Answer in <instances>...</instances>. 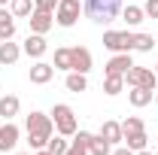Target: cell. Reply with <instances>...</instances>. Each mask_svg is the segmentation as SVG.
Here are the masks:
<instances>
[{"label":"cell","mask_w":158,"mask_h":155,"mask_svg":"<svg viewBox=\"0 0 158 155\" xmlns=\"http://www.w3.org/2000/svg\"><path fill=\"white\" fill-rule=\"evenodd\" d=\"M52 122H55V131L58 134H64V137H73L79 131V122H76V113L67 107V103H55L52 107Z\"/></svg>","instance_id":"cell-3"},{"label":"cell","mask_w":158,"mask_h":155,"mask_svg":"<svg viewBox=\"0 0 158 155\" xmlns=\"http://www.w3.org/2000/svg\"><path fill=\"white\" fill-rule=\"evenodd\" d=\"M64 155H88V149H85V146H79V143H73V140H70V146H67V152Z\"/></svg>","instance_id":"cell-31"},{"label":"cell","mask_w":158,"mask_h":155,"mask_svg":"<svg viewBox=\"0 0 158 155\" xmlns=\"http://www.w3.org/2000/svg\"><path fill=\"white\" fill-rule=\"evenodd\" d=\"M131 152H140V149H149V137H146V131H134V134H125V140H122Z\"/></svg>","instance_id":"cell-18"},{"label":"cell","mask_w":158,"mask_h":155,"mask_svg":"<svg viewBox=\"0 0 158 155\" xmlns=\"http://www.w3.org/2000/svg\"><path fill=\"white\" fill-rule=\"evenodd\" d=\"M88 155H113V143L103 140L100 134H94V137H91V143H88Z\"/></svg>","instance_id":"cell-21"},{"label":"cell","mask_w":158,"mask_h":155,"mask_svg":"<svg viewBox=\"0 0 158 155\" xmlns=\"http://www.w3.org/2000/svg\"><path fill=\"white\" fill-rule=\"evenodd\" d=\"M125 85L155 91V88H158V76H155V70H149V67H137V64H134V67L125 73Z\"/></svg>","instance_id":"cell-4"},{"label":"cell","mask_w":158,"mask_h":155,"mask_svg":"<svg viewBox=\"0 0 158 155\" xmlns=\"http://www.w3.org/2000/svg\"><path fill=\"white\" fill-rule=\"evenodd\" d=\"M19 155H31V152H19Z\"/></svg>","instance_id":"cell-37"},{"label":"cell","mask_w":158,"mask_h":155,"mask_svg":"<svg viewBox=\"0 0 158 155\" xmlns=\"http://www.w3.org/2000/svg\"><path fill=\"white\" fill-rule=\"evenodd\" d=\"M52 79H55V67L46 64L43 58L34 61V67H31V82H34V85H46V82H52Z\"/></svg>","instance_id":"cell-12"},{"label":"cell","mask_w":158,"mask_h":155,"mask_svg":"<svg viewBox=\"0 0 158 155\" xmlns=\"http://www.w3.org/2000/svg\"><path fill=\"white\" fill-rule=\"evenodd\" d=\"M122 88H125V76H116V73H106V76H103V91L110 97L122 94Z\"/></svg>","instance_id":"cell-20"},{"label":"cell","mask_w":158,"mask_h":155,"mask_svg":"<svg viewBox=\"0 0 158 155\" xmlns=\"http://www.w3.org/2000/svg\"><path fill=\"white\" fill-rule=\"evenodd\" d=\"M143 19H146L143 6H137V3H128V6H122V21H125L128 27H137Z\"/></svg>","instance_id":"cell-17"},{"label":"cell","mask_w":158,"mask_h":155,"mask_svg":"<svg viewBox=\"0 0 158 155\" xmlns=\"http://www.w3.org/2000/svg\"><path fill=\"white\" fill-rule=\"evenodd\" d=\"M9 12H12L15 19H27V15L34 12V0H12V3H9Z\"/></svg>","instance_id":"cell-24"},{"label":"cell","mask_w":158,"mask_h":155,"mask_svg":"<svg viewBox=\"0 0 158 155\" xmlns=\"http://www.w3.org/2000/svg\"><path fill=\"white\" fill-rule=\"evenodd\" d=\"M6 3H12V0H0V6H6Z\"/></svg>","instance_id":"cell-35"},{"label":"cell","mask_w":158,"mask_h":155,"mask_svg":"<svg viewBox=\"0 0 158 155\" xmlns=\"http://www.w3.org/2000/svg\"><path fill=\"white\" fill-rule=\"evenodd\" d=\"M21 52L27 55V58L40 61L46 52H49V46H46V37L43 34H27V40H24V46H21Z\"/></svg>","instance_id":"cell-10"},{"label":"cell","mask_w":158,"mask_h":155,"mask_svg":"<svg viewBox=\"0 0 158 155\" xmlns=\"http://www.w3.org/2000/svg\"><path fill=\"white\" fill-rule=\"evenodd\" d=\"M91 137H94V134H88V131H76V134H73V143H79V146H85V149H88Z\"/></svg>","instance_id":"cell-30"},{"label":"cell","mask_w":158,"mask_h":155,"mask_svg":"<svg viewBox=\"0 0 158 155\" xmlns=\"http://www.w3.org/2000/svg\"><path fill=\"white\" fill-rule=\"evenodd\" d=\"M34 155H52V152H49V149H37Z\"/></svg>","instance_id":"cell-34"},{"label":"cell","mask_w":158,"mask_h":155,"mask_svg":"<svg viewBox=\"0 0 158 155\" xmlns=\"http://www.w3.org/2000/svg\"><path fill=\"white\" fill-rule=\"evenodd\" d=\"M152 46H155L152 34H134V52H152Z\"/></svg>","instance_id":"cell-26"},{"label":"cell","mask_w":158,"mask_h":155,"mask_svg":"<svg viewBox=\"0 0 158 155\" xmlns=\"http://www.w3.org/2000/svg\"><path fill=\"white\" fill-rule=\"evenodd\" d=\"M12 37H15V15L6 6H0V43L3 40H12Z\"/></svg>","instance_id":"cell-16"},{"label":"cell","mask_w":158,"mask_h":155,"mask_svg":"<svg viewBox=\"0 0 158 155\" xmlns=\"http://www.w3.org/2000/svg\"><path fill=\"white\" fill-rule=\"evenodd\" d=\"M70 70L88 76V70H91V52L85 46H70Z\"/></svg>","instance_id":"cell-8"},{"label":"cell","mask_w":158,"mask_h":155,"mask_svg":"<svg viewBox=\"0 0 158 155\" xmlns=\"http://www.w3.org/2000/svg\"><path fill=\"white\" fill-rule=\"evenodd\" d=\"M21 110V100L15 94H3L0 97V116H3V122H12V119L19 116Z\"/></svg>","instance_id":"cell-15"},{"label":"cell","mask_w":158,"mask_h":155,"mask_svg":"<svg viewBox=\"0 0 158 155\" xmlns=\"http://www.w3.org/2000/svg\"><path fill=\"white\" fill-rule=\"evenodd\" d=\"M34 9H40V12H55L58 9V0H34Z\"/></svg>","instance_id":"cell-28"},{"label":"cell","mask_w":158,"mask_h":155,"mask_svg":"<svg viewBox=\"0 0 158 155\" xmlns=\"http://www.w3.org/2000/svg\"><path fill=\"white\" fill-rule=\"evenodd\" d=\"M143 12H146V19H158V0H146Z\"/></svg>","instance_id":"cell-29"},{"label":"cell","mask_w":158,"mask_h":155,"mask_svg":"<svg viewBox=\"0 0 158 155\" xmlns=\"http://www.w3.org/2000/svg\"><path fill=\"white\" fill-rule=\"evenodd\" d=\"M103 49H110L113 55L134 52V31H106L103 34Z\"/></svg>","instance_id":"cell-5"},{"label":"cell","mask_w":158,"mask_h":155,"mask_svg":"<svg viewBox=\"0 0 158 155\" xmlns=\"http://www.w3.org/2000/svg\"><path fill=\"white\" fill-rule=\"evenodd\" d=\"M113 155H134L128 146H113Z\"/></svg>","instance_id":"cell-32"},{"label":"cell","mask_w":158,"mask_h":155,"mask_svg":"<svg viewBox=\"0 0 158 155\" xmlns=\"http://www.w3.org/2000/svg\"><path fill=\"white\" fill-rule=\"evenodd\" d=\"M27 24H31V34H43L46 37L55 27V12H40V9H34L27 15Z\"/></svg>","instance_id":"cell-7"},{"label":"cell","mask_w":158,"mask_h":155,"mask_svg":"<svg viewBox=\"0 0 158 155\" xmlns=\"http://www.w3.org/2000/svg\"><path fill=\"white\" fill-rule=\"evenodd\" d=\"M67 146H70V140H67L64 134H58V137L52 134V140H49V146H46V149H49L52 155H64V152H67Z\"/></svg>","instance_id":"cell-25"},{"label":"cell","mask_w":158,"mask_h":155,"mask_svg":"<svg viewBox=\"0 0 158 155\" xmlns=\"http://www.w3.org/2000/svg\"><path fill=\"white\" fill-rule=\"evenodd\" d=\"M82 12L94 24H110V21H116L122 15V0H85Z\"/></svg>","instance_id":"cell-2"},{"label":"cell","mask_w":158,"mask_h":155,"mask_svg":"<svg viewBox=\"0 0 158 155\" xmlns=\"http://www.w3.org/2000/svg\"><path fill=\"white\" fill-rule=\"evenodd\" d=\"M100 137H103V140H110L113 146H118V143L125 140V134H122V122H116V119H106V122L100 125Z\"/></svg>","instance_id":"cell-14"},{"label":"cell","mask_w":158,"mask_h":155,"mask_svg":"<svg viewBox=\"0 0 158 155\" xmlns=\"http://www.w3.org/2000/svg\"><path fill=\"white\" fill-rule=\"evenodd\" d=\"M155 76H158V64H155Z\"/></svg>","instance_id":"cell-36"},{"label":"cell","mask_w":158,"mask_h":155,"mask_svg":"<svg viewBox=\"0 0 158 155\" xmlns=\"http://www.w3.org/2000/svg\"><path fill=\"white\" fill-rule=\"evenodd\" d=\"M24 134H27V146H31V152L46 149L49 140H52V134H55V122H52V116L34 110L31 116L24 119Z\"/></svg>","instance_id":"cell-1"},{"label":"cell","mask_w":158,"mask_h":155,"mask_svg":"<svg viewBox=\"0 0 158 155\" xmlns=\"http://www.w3.org/2000/svg\"><path fill=\"white\" fill-rule=\"evenodd\" d=\"M134 131H146V128H143V119L128 116L125 122H122V134H134Z\"/></svg>","instance_id":"cell-27"},{"label":"cell","mask_w":158,"mask_h":155,"mask_svg":"<svg viewBox=\"0 0 158 155\" xmlns=\"http://www.w3.org/2000/svg\"><path fill=\"white\" fill-rule=\"evenodd\" d=\"M79 12H82V3H79V0H58L55 24H61V27H73V24L79 21Z\"/></svg>","instance_id":"cell-6"},{"label":"cell","mask_w":158,"mask_h":155,"mask_svg":"<svg viewBox=\"0 0 158 155\" xmlns=\"http://www.w3.org/2000/svg\"><path fill=\"white\" fill-rule=\"evenodd\" d=\"M19 137H21V131L15 122H3L0 125V152H12L19 146Z\"/></svg>","instance_id":"cell-9"},{"label":"cell","mask_w":158,"mask_h":155,"mask_svg":"<svg viewBox=\"0 0 158 155\" xmlns=\"http://www.w3.org/2000/svg\"><path fill=\"white\" fill-rule=\"evenodd\" d=\"M64 85H67V91L79 94V91H85V88H88V79H85V73L70 70V73H67V79H64Z\"/></svg>","instance_id":"cell-19"},{"label":"cell","mask_w":158,"mask_h":155,"mask_svg":"<svg viewBox=\"0 0 158 155\" xmlns=\"http://www.w3.org/2000/svg\"><path fill=\"white\" fill-rule=\"evenodd\" d=\"M52 67H55V70H64V73H70V46L55 49V61H52Z\"/></svg>","instance_id":"cell-23"},{"label":"cell","mask_w":158,"mask_h":155,"mask_svg":"<svg viewBox=\"0 0 158 155\" xmlns=\"http://www.w3.org/2000/svg\"><path fill=\"white\" fill-rule=\"evenodd\" d=\"M19 58H21V46L12 43V40H3V43H0V64H3V67H12Z\"/></svg>","instance_id":"cell-13"},{"label":"cell","mask_w":158,"mask_h":155,"mask_svg":"<svg viewBox=\"0 0 158 155\" xmlns=\"http://www.w3.org/2000/svg\"><path fill=\"white\" fill-rule=\"evenodd\" d=\"M131 67H134L131 52H118V55H113V58L106 61V73H116V76H125Z\"/></svg>","instance_id":"cell-11"},{"label":"cell","mask_w":158,"mask_h":155,"mask_svg":"<svg viewBox=\"0 0 158 155\" xmlns=\"http://www.w3.org/2000/svg\"><path fill=\"white\" fill-rule=\"evenodd\" d=\"M155 103H158V91H155Z\"/></svg>","instance_id":"cell-38"},{"label":"cell","mask_w":158,"mask_h":155,"mask_svg":"<svg viewBox=\"0 0 158 155\" xmlns=\"http://www.w3.org/2000/svg\"><path fill=\"white\" fill-rule=\"evenodd\" d=\"M152 94L155 91H149V88H131L128 100H131V107H146V103H152Z\"/></svg>","instance_id":"cell-22"},{"label":"cell","mask_w":158,"mask_h":155,"mask_svg":"<svg viewBox=\"0 0 158 155\" xmlns=\"http://www.w3.org/2000/svg\"><path fill=\"white\" fill-rule=\"evenodd\" d=\"M134 155H155V152H149V149H140V152H134Z\"/></svg>","instance_id":"cell-33"}]
</instances>
